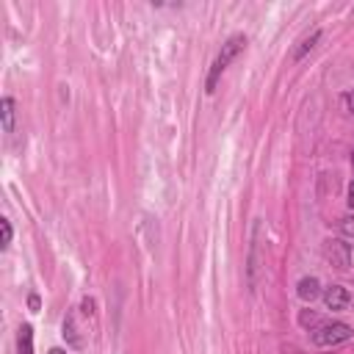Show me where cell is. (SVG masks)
<instances>
[{
	"label": "cell",
	"instance_id": "6",
	"mask_svg": "<svg viewBox=\"0 0 354 354\" xmlns=\"http://www.w3.org/2000/svg\"><path fill=\"white\" fill-rule=\"evenodd\" d=\"M296 294H299V299H305V302H313L318 294H321V282L316 279V277H305L299 286H296Z\"/></svg>",
	"mask_w": 354,
	"mask_h": 354
},
{
	"label": "cell",
	"instance_id": "15",
	"mask_svg": "<svg viewBox=\"0 0 354 354\" xmlns=\"http://www.w3.org/2000/svg\"><path fill=\"white\" fill-rule=\"evenodd\" d=\"M346 202H349V207L354 210V180L349 183V199H346Z\"/></svg>",
	"mask_w": 354,
	"mask_h": 354
},
{
	"label": "cell",
	"instance_id": "2",
	"mask_svg": "<svg viewBox=\"0 0 354 354\" xmlns=\"http://www.w3.org/2000/svg\"><path fill=\"white\" fill-rule=\"evenodd\" d=\"M354 329L343 321H329V324H318L313 329V343L316 346H340L346 340H351Z\"/></svg>",
	"mask_w": 354,
	"mask_h": 354
},
{
	"label": "cell",
	"instance_id": "17",
	"mask_svg": "<svg viewBox=\"0 0 354 354\" xmlns=\"http://www.w3.org/2000/svg\"><path fill=\"white\" fill-rule=\"evenodd\" d=\"M47 354H66V351H61V349H50Z\"/></svg>",
	"mask_w": 354,
	"mask_h": 354
},
{
	"label": "cell",
	"instance_id": "13",
	"mask_svg": "<svg viewBox=\"0 0 354 354\" xmlns=\"http://www.w3.org/2000/svg\"><path fill=\"white\" fill-rule=\"evenodd\" d=\"M299 324H302V327H316V324H318V316L310 313V310H305V313L299 316Z\"/></svg>",
	"mask_w": 354,
	"mask_h": 354
},
{
	"label": "cell",
	"instance_id": "14",
	"mask_svg": "<svg viewBox=\"0 0 354 354\" xmlns=\"http://www.w3.org/2000/svg\"><path fill=\"white\" fill-rule=\"evenodd\" d=\"M84 313H86V316L94 313V299H84Z\"/></svg>",
	"mask_w": 354,
	"mask_h": 354
},
{
	"label": "cell",
	"instance_id": "12",
	"mask_svg": "<svg viewBox=\"0 0 354 354\" xmlns=\"http://www.w3.org/2000/svg\"><path fill=\"white\" fill-rule=\"evenodd\" d=\"M340 233H343V236H349V238H354V216L340 219Z\"/></svg>",
	"mask_w": 354,
	"mask_h": 354
},
{
	"label": "cell",
	"instance_id": "4",
	"mask_svg": "<svg viewBox=\"0 0 354 354\" xmlns=\"http://www.w3.org/2000/svg\"><path fill=\"white\" fill-rule=\"evenodd\" d=\"M324 257H327L335 268L346 271V268L351 266V246H349L346 241H340V238H329V241H324Z\"/></svg>",
	"mask_w": 354,
	"mask_h": 354
},
{
	"label": "cell",
	"instance_id": "3",
	"mask_svg": "<svg viewBox=\"0 0 354 354\" xmlns=\"http://www.w3.org/2000/svg\"><path fill=\"white\" fill-rule=\"evenodd\" d=\"M260 266H263V222H255L252 230V246H249V260H246V279H249V291L257 288L260 279Z\"/></svg>",
	"mask_w": 354,
	"mask_h": 354
},
{
	"label": "cell",
	"instance_id": "5",
	"mask_svg": "<svg viewBox=\"0 0 354 354\" xmlns=\"http://www.w3.org/2000/svg\"><path fill=\"white\" fill-rule=\"evenodd\" d=\"M349 302H351V296H349V291H346L343 286H329V288L324 291V305H327L329 310H343Z\"/></svg>",
	"mask_w": 354,
	"mask_h": 354
},
{
	"label": "cell",
	"instance_id": "9",
	"mask_svg": "<svg viewBox=\"0 0 354 354\" xmlns=\"http://www.w3.org/2000/svg\"><path fill=\"white\" fill-rule=\"evenodd\" d=\"M318 39H321V31H313L310 36H305V39L299 42V47L294 50V55H291V58H294V61H302V58L316 47V42H318Z\"/></svg>",
	"mask_w": 354,
	"mask_h": 354
},
{
	"label": "cell",
	"instance_id": "10",
	"mask_svg": "<svg viewBox=\"0 0 354 354\" xmlns=\"http://www.w3.org/2000/svg\"><path fill=\"white\" fill-rule=\"evenodd\" d=\"M64 338L73 343V346H81V343H84V340L78 338V329H75V318H73V316L64 318Z\"/></svg>",
	"mask_w": 354,
	"mask_h": 354
},
{
	"label": "cell",
	"instance_id": "16",
	"mask_svg": "<svg viewBox=\"0 0 354 354\" xmlns=\"http://www.w3.org/2000/svg\"><path fill=\"white\" fill-rule=\"evenodd\" d=\"M346 105H349V111L354 114V92H349V94H346Z\"/></svg>",
	"mask_w": 354,
	"mask_h": 354
},
{
	"label": "cell",
	"instance_id": "7",
	"mask_svg": "<svg viewBox=\"0 0 354 354\" xmlns=\"http://www.w3.org/2000/svg\"><path fill=\"white\" fill-rule=\"evenodd\" d=\"M17 354H34V327L23 324L17 335Z\"/></svg>",
	"mask_w": 354,
	"mask_h": 354
},
{
	"label": "cell",
	"instance_id": "18",
	"mask_svg": "<svg viewBox=\"0 0 354 354\" xmlns=\"http://www.w3.org/2000/svg\"><path fill=\"white\" fill-rule=\"evenodd\" d=\"M351 169H354V150H351Z\"/></svg>",
	"mask_w": 354,
	"mask_h": 354
},
{
	"label": "cell",
	"instance_id": "8",
	"mask_svg": "<svg viewBox=\"0 0 354 354\" xmlns=\"http://www.w3.org/2000/svg\"><path fill=\"white\" fill-rule=\"evenodd\" d=\"M0 116H3V133H12L14 130V100L12 97H3V103H0Z\"/></svg>",
	"mask_w": 354,
	"mask_h": 354
},
{
	"label": "cell",
	"instance_id": "1",
	"mask_svg": "<svg viewBox=\"0 0 354 354\" xmlns=\"http://www.w3.org/2000/svg\"><path fill=\"white\" fill-rule=\"evenodd\" d=\"M244 47H246V36L244 34H236V36H230L225 45H222V50H219V55L214 58V64H210V73H207V81H205V92L207 94H214L216 92V84H219V78L225 75V69L244 53Z\"/></svg>",
	"mask_w": 354,
	"mask_h": 354
},
{
	"label": "cell",
	"instance_id": "11",
	"mask_svg": "<svg viewBox=\"0 0 354 354\" xmlns=\"http://www.w3.org/2000/svg\"><path fill=\"white\" fill-rule=\"evenodd\" d=\"M0 230H3V249H9V244H12V236H14V230H12V222L9 219H0Z\"/></svg>",
	"mask_w": 354,
	"mask_h": 354
}]
</instances>
